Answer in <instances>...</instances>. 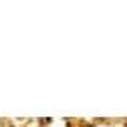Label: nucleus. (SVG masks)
Masks as SVG:
<instances>
[{"label": "nucleus", "mask_w": 127, "mask_h": 127, "mask_svg": "<svg viewBox=\"0 0 127 127\" xmlns=\"http://www.w3.org/2000/svg\"><path fill=\"white\" fill-rule=\"evenodd\" d=\"M12 127H14V126H12Z\"/></svg>", "instance_id": "obj_1"}]
</instances>
